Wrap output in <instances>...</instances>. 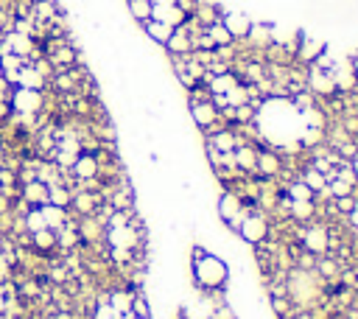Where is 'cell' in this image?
I'll use <instances>...</instances> for the list:
<instances>
[{"instance_id": "1", "label": "cell", "mask_w": 358, "mask_h": 319, "mask_svg": "<svg viewBox=\"0 0 358 319\" xmlns=\"http://www.w3.org/2000/svg\"><path fill=\"white\" fill-rule=\"evenodd\" d=\"M191 272L196 280L199 291H213V288H224L230 280V266L227 260H221L216 252H210L205 244H196L191 249Z\"/></svg>"}, {"instance_id": "2", "label": "cell", "mask_w": 358, "mask_h": 319, "mask_svg": "<svg viewBox=\"0 0 358 319\" xmlns=\"http://www.w3.org/2000/svg\"><path fill=\"white\" fill-rule=\"evenodd\" d=\"M238 235H241V241L249 244V247L263 244V241L272 235V219H269V213H266L263 208L252 205L249 216H247V219L241 221V227H238Z\"/></svg>"}, {"instance_id": "3", "label": "cell", "mask_w": 358, "mask_h": 319, "mask_svg": "<svg viewBox=\"0 0 358 319\" xmlns=\"http://www.w3.org/2000/svg\"><path fill=\"white\" fill-rule=\"evenodd\" d=\"M252 205H255V202H244L235 191L221 188V196H219V216H221V221H224L233 233H238V227H241V221L249 216Z\"/></svg>"}, {"instance_id": "4", "label": "cell", "mask_w": 358, "mask_h": 319, "mask_svg": "<svg viewBox=\"0 0 358 319\" xmlns=\"http://www.w3.org/2000/svg\"><path fill=\"white\" fill-rule=\"evenodd\" d=\"M9 101H12V112L15 115H40L45 109V90L15 87Z\"/></svg>"}, {"instance_id": "5", "label": "cell", "mask_w": 358, "mask_h": 319, "mask_svg": "<svg viewBox=\"0 0 358 319\" xmlns=\"http://www.w3.org/2000/svg\"><path fill=\"white\" fill-rule=\"evenodd\" d=\"M162 48L168 51V56H185V54H194V37H191L188 26H185V23H182V26H176Z\"/></svg>"}, {"instance_id": "6", "label": "cell", "mask_w": 358, "mask_h": 319, "mask_svg": "<svg viewBox=\"0 0 358 319\" xmlns=\"http://www.w3.org/2000/svg\"><path fill=\"white\" fill-rule=\"evenodd\" d=\"M221 26L230 31L233 42H241V40H247V34L252 29V20L244 12H221Z\"/></svg>"}, {"instance_id": "7", "label": "cell", "mask_w": 358, "mask_h": 319, "mask_svg": "<svg viewBox=\"0 0 358 319\" xmlns=\"http://www.w3.org/2000/svg\"><path fill=\"white\" fill-rule=\"evenodd\" d=\"M70 171V177L76 180V182H84V180H95L98 177V163H95V154H90V151H81L79 157H76V163L68 169ZM73 182V185H76Z\"/></svg>"}, {"instance_id": "8", "label": "cell", "mask_w": 358, "mask_h": 319, "mask_svg": "<svg viewBox=\"0 0 358 319\" xmlns=\"http://www.w3.org/2000/svg\"><path fill=\"white\" fill-rule=\"evenodd\" d=\"M20 202L29 205V208H42V205H48V185L40 182V180L23 182V185H20Z\"/></svg>"}, {"instance_id": "9", "label": "cell", "mask_w": 358, "mask_h": 319, "mask_svg": "<svg viewBox=\"0 0 358 319\" xmlns=\"http://www.w3.org/2000/svg\"><path fill=\"white\" fill-rule=\"evenodd\" d=\"M31 249H34V252H40L42 258L56 255V252H59V249H56V233H54V230H48V227L34 230V233H31Z\"/></svg>"}, {"instance_id": "10", "label": "cell", "mask_w": 358, "mask_h": 319, "mask_svg": "<svg viewBox=\"0 0 358 319\" xmlns=\"http://www.w3.org/2000/svg\"><path fill=\"white\" fill-rule=\"evenodd\" d=\"M151 20H159V23H165V26L176 29V26H182L188 17L179 12L173 3H165V6H154V9H151Z\"/></svg>"}, {"instance_id": "11", "label": "cell", "mask_w": 358, "mask_h": 319, "mask_svg": "<svg viewBox=\"0 0 358 319\" xmlns=\"http://www.w3.org/2000/svg\"><path fill=\"white\" fill-rule=\"evenodd\" d=\"M40 210H42V219H45V227H48V230H54V233H56L59 227H65V224H68V221L73 219V216H70V210H65V208H54V205H42Z\"/></svg>"}, {"instance_id": "12", "label": "cell", "mask_w": 358, "mask_h": 319, "mask_svg": "<svg viewBox=\"0 0 358 319\" xmlns=\"http://www.w3.org/2000/svg\"><path fill=\"white\" fill-rule=\"evenodd\" d=\"M70 199H73V188L65 185V182H56V185H48V205L54 208H70Z\"/></svg>"}, {"instance_id": "13", "label": "cell", "mask_w": 358, "mask_h": 319, "mask_svg": "<svg viewBox=\"0 0 358 319\" xmlns=\"http://www.w3.org/2000/svg\"><path fill=\"white\" fill-rule=\"evenodd\" d=\"M151 9H154L151 0H126V12H129V17H132L134 23H140V26L151 20Z\"/></svg>"}, {"instance_id": "14", "label": "cell", "mask_w": 358, "mask_h": 319, "mask_svg": "<svg viewBox=\"0 0 358 319\" xmlns=\"http://www.w3.org/2000/svg\"><path fill=\"white\" fill-rule=\"evenodd\" d=\"M143 31H146V37L151 40V42H157L159 48L168 42V37H171V26H165V23H159V20H148V23H143Z\"/></svg>"}, {"instance_id": "15", "label": "cell", "mask_w": 358, "mask_h": 319, "mask_svg": "<svg viewBox=\"0 0 358 319\" xmlns=\"http://www.w3.org/2000/svg\"><path fill=\"white\" fill-rule=\"evenodd\" d=\"M205 31H208V37L213 40V45H216V48L233 45V37H230V31H227V29L221 26V20H219V23H213V26H208Z\"/></svg>"}, {"instance_id": "16", "label": "cell", "mask_w": 358, "mask_h": 319, "mask_svg": "<svg viewBox=\"0 0 358 319\" xmlns=\"http://www.w3.org/2000/svg\"><path fill=\"white\" fill-rule=\"evenodd\" d=\"M90 319H123V313H118L107 299L95 302V308L90 311Z\"/></svg>"}, {"instance_id": "17", "label": "cell", "mask_w": 358, "mask_h": 319, "mask_svg": "<svg viewBox=\"0 0 358 319\" xmlns=\"http://www.w3.org/2000/svg\"><path fill=\"white\" fill-rule=\"evenodd\" d=\"M173 6L182 12L185 17H191V15L196 12V6H199V0H173Z\"/></svg>"}, {"instance_id": "18", "label": "cell", "mask_w": 358, "mask_h": 319, "mask_svg": "<svg viewBox=\"0 0 358 319\" xmlns=\"http://www.w3.org/2000/svg\"><path fill=\"white\" fill-rule=\"evenodd\" d=\"M12 263H9V258L3 255V252H0V283H6V280H12Z\"/></svg>"}, {"instance_id": "19", "label": "cell", "mask_w": 358, "mask_h": 319, "mask_svg": "<svg viewBox=\"0 0 358 319\" xmlns=\"http://www.w3.org/2000/svg\"><path fill=\"white\" fill-rule=\"evenodd\" d=\"M288 319H311V313H297V316H288Z\"/></svg>"}]
</instances>
